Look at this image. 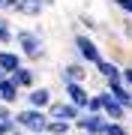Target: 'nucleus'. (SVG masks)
Wrapping results in <instances>:
<instances>
[{
  "mask_svg": "<svg viewBox=\"0 0 132 135\" xmlns=\"http://www.w3.org/2000/svg\"><path fill=\"white\" fill-rule=\"evenodd\" d=\"M15 42H18V51L24 60H30V63L45 60V39L39 30H27V27L15 30Z\"/></svg>",
  "mask_w": 132,
  "mask_h": 135,
  "instance_id": "1",
  "label": "nucleus"
},
{
  "mask_svg": "<svg viewBox=\"0 0 132 135\" xmlns=\"http://www.w3.org/2000/svg\"><path fill=\"white\" fill-rule=\"evenodd\" d=\"M12 120H15L18 129H24L27 135H42L45 126H48V114H45L42 108H30V105H27V108H21Z\"/></svg>",
  "mask_w": 132,
  "mask_h": 135,
  "instance_id": "2",
  "label": "nucleus"
},
{
  "mask_svg": "<svg viewBox=\"0 0 132 135\" xmlns=\"http://www.w3.org/2000/svg\"><path fill=\"white\" fill-rule=\"evenodd\" d=\"M72 45H75V54H78V60H84L87 66H96L99 60H102V48H99L96 36L93 33H75L72 36Z\"/></svg>",
  "mask_w": 132,
  "mask_h": 135,
  "instance_id": "3",
  "label": "nucleus"
},
{
  "mask_svg": "<svg viewBox=\"0 0 132 135\" xmlns=\"http://www.w3.org/2000/svg\"><path fill=\"white\" fill-rule=\"evenodd\" d=\"M78 132H87V135H105V126H108V117L99 111V114H93V111H81V117L72 123Z\"/></svg>",
  "mask_w": 132,
  "mask_h": 135,
  "instance_id": "4",
  "label": "nucleus"
},
{
  "mask_svg": "<svg viewBox=\"0 0 132 135\" xmlns=\"http://www.w3.org/2000/svg\"><path fill=\"white\" fill-rule=\"evenodd\" d=\"M45 114H48V120H69V123H75L81 117V108L72 105L69 99H51V105L45 108Z\"/></svg>",
  "mask_w": 132,
  "mask_h": 135,
  "instance_id": "5",
  "label": "nucleus"
},
{
  "mask_svg": "<svg viewBox=\"0 0 132 135\" xmlns=\"http://www.w3.org/2000/svg\"><path fill=\"white\" fill-rule=\"evenodd\" d=\"M63 90H66V99L72 105H78L81 111L87 108V99H90V90L84 87V81H63Z\"/></svg>",
  "mask_w": 132,
  "mask_h": 135,
  "instance_id": "6",
  "label": "nucleus"
},
{
  "mask_svg": "<svg viewBox=\"0 0 132 135\" xmlns=\"http://www.w3.org/2000/svg\"><path fill=\"white\" fill-rule=\"evenodd\" d=\"M87 72H90V69H87L84 60H69V63L60 66V81H84Z\"/></svg>",
  "mask_w": 132,
  "mask_h": 135,
  "instance_id": "7",
  "label": "nucleus"
},
{
  "mask_svg": "<svg viewBox=\"0 0 132 135\" xmlns=\"http://www.w3.org/2000/svg\"><path fill=\"white\" fill-rule=\"evenodd\" d=\"M24 96H27V105H30V108H42V111L48 108V105H51V99H54L48 87H39V84H36V87H30Z\"/></svg>",
  "mask_w": 132,
  "mask_h": 135,
  "instance_id": "8",
  "label": "nucleus"
},
{
  "mask_svg": "<svg viewBox=\"0 0 132 135\" xmlns=\"http://www.w3.org/2000/svg\"><path fill=\"white\" fill-rule=\"evenodd\" d=\"M21 96V87L12 81V75H0V102H6V105H15Z\"/></svg>",
  "mask_w": 132,
  "mask_h": 135,
  "instance_id": "9",
  "label": "nucleus"
},
{
  "mask_svg": "<svg viewBox=\"0 0 132 135\" xmlns=\"http://www.w3.org/2000/svg\"><path fill=\"white\" fill-rule=\"evenodd\" d=\"M18 66H24V57H21V51L0 48V72H3V75H12Z\"/></svg>",
  "mask_w": 132,
  "mask_h": 135,
  "instance_id": "10",
  "label": "nucleus"
},
{
  "mask_svg": "<svg viewBox=\"0 0 132 135\" xmlns=\"http://www.w3.org/2000/svg\"><path fill=\"white\" fill-rule=\"evenodd\" d=\"M102 114L108 117V120H126V114H129V108L120 105V102L108 93V87H105V105H102Z\"/></svg>",
  "mask_w": 132,
  "mask_h": 135,
  "instance_id": "11",
  "label": "nucleus"
},
{
  "mask_svg": "<svg viewBox=\"0 0 132 135\" xmlns=\"http://www.w3.org/2000/svg\"><path fill=\"white\" fill-rule=\"evenodd\" d=\"M99 72V78H102V81H120V69H123V63H117V60H99L96 66H93Z\"/></svg>",
  "mask_w": 132,
  "mask_h": 135,
  "instance_id": "12",
  "label": "nucleus"
},
{
  "mask_svg": "<svg viewBox=\"0 0 132 135\" xmlns=\"http://www.w3.org/2000/svg\"><path fill=\"white\" fill-rule=\"evenodd\" d=\"M105 87H108V93H111L120 105H126L132 111V87H126L123 81H105Z\"/></svg>",
  "mask_w": 132,
  "mask_h": 135,
  "instance_id": "13",
  "label": "nucleus"
},
{
  "mask_svg": "<svg viewBox=\"0 0 132 135\" xmlns=\"http://www.w3.org/2000/svg\"><path fill=\"white\" fill-rule=\"evenodd\" d=\"M12 81L21 87V90H30V87H36V69L33 66H18L12 72Z\"/></svg>",
  "mask_w": 132,
  "mask_h": 135,
  "instance_id": "14",
  "label": "nucleus"
},
{
  "mask_svg": "<svg viewBox=\"0 0 132 135\" xmlns=\"http://www.w3.org/2000/svg\"><path fill=\"white\" fill-rule=\"evenodd\" d=\"M45 9L42 0H15V12L18 15H27V18H39Z\"/></svg>",
  "mask_w": 132,
  "mask_h": 135,
  "instance_id": "15",
  "label": "nucleus"
},
{
  "mask_svg": "<svg viewBox=\"0 0 132 135\" xmlns=\"http://www.w3.org/2000/svg\"><path fill=\"white\" fill-rule=\"evenodd\" d=\"M78 24L84 27V33H105V30H108L105 24H99L90 12H78Z\"/></svg>",
  "mask_w": 132,
  "mask_h": 135,
  "instance_id": "16",
  "label": "nucleus"
},
{
  "mask_svg": "<svg viewBox=\"0 0 132 135\" xmlns=\"http://www.w3.org/2000/svg\"><path fill=\"white\" fill-rule=\"evenodd\" d=\"M72 129H75V126L69 120H48V126H45L48 135H72Z\"/></svg>",
  "mask_w": 132,
  "mask_h": 135,
  "instance_id": "17",
  "label": "nucleus"
},
{
  "mask_svg": "<svg viewBox=\"0 0 132 135\" xmlns=\"http://www.w3.org/2000/svg\"><path fill=\"white\" fill-rule=\"evenodd\" d=\"M12 42H15V30L9 24V18L0 12V45H12Z\"/></svg>",
  "mask_w": 132,
  "mask_h": 135,
  "instance_id": "18",
  "label": "nucleus"
},
{
  "mask_svg": "<svg viewBox=\"0 0 132 135\" xmlns=\"http://www.w3.org/2000/svg\"><path fill=\"white\" fill-rule=\"evenodd\" d=\"M105 105V90H99V93H90V99H87V108L84 111H93V114H99Z\"/></svg>",
  "mask_w": 132,
  "mask_h": 135,
  "instance_id": "19",
  "label": "nucleus"
},
{
  "mask_svg": "<svg viewBox=\"0 0 132 135\" xmlns=\"http://www.w3.org/2000/svg\"><path fill=\"white\" fill-rule=\"evenodd\" d=\"M105 135H129V129L123 126V120H108V126H105Z\"/></svg>",
  "mask_w": 132,
  "mask_h": 135,
  "instance_id": "20",
  "label": "nucleus"
},
{
  "mask_svg": "<svg viewBox=\"0 0 132 135\" xmlns=\"http://www.w3.org/2000/svg\"><path fill=\"white\" fill-rule=\"evenodd\" d=\"M120 81L126 84V87H132V63H123V69H120Z\"/></svg>",
  "mask_w": 132,
  "mask_h": 135,
  "instance_id": "21",
  "label": "nucleus"
},
{
  "mask_svg": "<svg viewBox=\"0 0 132 135\" xmlns=\"http://www.w3.org/2000/svg\"><path fill=\"white\" fill-rule=\"evenodd\" d=\"M114 6H117V9H120L123 15H129V18H132V0H117Z\"/></svg>",
  "mask_w": 132,
  "mask_h": 135,
  "instance_id": "22",
  "label": "nucleus"
},
{
  "mask_svg": "<svg viewBox=\"0 0 132 135\" xmlns=\"http://www.w3.org/2000/svg\"><path fill=\"white\" fill-rule=\"evenodd\" d=\"M120 27H123V36H126V39H132V18H129V15H123Z\"/></svg>",
  "mask_w": 132,
  "mask_h": 135,
  "instance_id": "23",
  "label": "nucleus"
},
{
  "mask_svg": "<svg viewBox=\"0 0 132 135\" xmlns=\"http://www.w3.org/2000/svg\"><path fill=\"white\" fill-rule=\"evenodd\" d=\"M12 105H6V102H0V120H12Z\"/></svg>",
  "mask_w": 132,
  "mask_h": 135,
  "instance_id": "24",
  "label": "nucleus"
},
{
  "mask_svg": "<svg viewBox=\"0 0 132 135\" xmlns=\"http://www.w3.org/2000/svg\"><path fill=\"white\" fill-rule=\"evenodd\" d=\"M15 129V120H0V135H9Z\"/></svg>",
  "mask_w": 132,
  "mask_h": 135,
  "instance_id": "25",
  "label": "nucleus"
},
{
  "mask_svg": "<svg viewBox=\"0 0 132 135\" xmlns=\"http://www.w3.org/2000/svg\"><path fill=\"white\" fill-rule=\"evenodd\" d=\"M0 12H15V0H0Z\"/></svg>",
  "mask_w": 132,
  "mask_h": 135,
  "instance_id": "26",
  "label": "nucleus"
},
{
  "mask_svg": "<svg viewBox=\"0 0 132 135\" xmlns=\"http://www.w3.org/2000/svg\"><path fill=\"white\" fill-rule=\"evenodd\" d=\"M9 135H27V132H24V129H18V126H15V129H12Z\"/></svg>",
  "mask_w": 132,
  "mask_h": 135,
  "instance_id": "27",
  "label": "nucleus"
},
{
  "mask_svg": "<svg viewBox=\"0 0 132 135\" xmlns=\"http://www.w3.org/2000/svg\"><path fill=\"white\" fill-rule=\"evenodd\" d=\"M78 135H87V132H78Z\"/></svg>",
  "mask_w": 132,
  "mask_h": 135,
  "instance_id": "28",
  "label": "nucleus"
},
{
  "mask_svg": "<svg viewBox=\"0 0 132 135\" xmlns=\"http://www.w3.org/2000/svg\"><path fill=\"white\" fill-rule=\"evenodd\" d=\"M111 3H117V0H111Z\"/></svg>",
  "mask_w": 132,
  "mask_h": 135,
  "instance_id": "29",
  "label": "nucleus"
},
{
  "mask_svg": "<svg viewBox=\"0 0 132 135\" xmlns=\"http://www.w3.org/2000/svg\"><path fill=\"white\" fill-rule=\"evenodd\" d=\"M42 135H48V132H42Z\"/></svg>",
  "mask_w": 132,
  "mask_h": 135,
  "instance_id": "30",
  "label": "nucleus"
},
{
  "mask_svg": "<svg viewBox=\"0 0 132 135\" xmlns=\"http://www.w3.org/2000/svg\"><path fill=\"white\" fill-rule=\"evenodd\" d=\"M0 75H3V72H0Z\"/></svg>",
  "mask_w": 132,
  "mask_h": 135,
  "instance_id": "31",
  "label": "nucleus"
}]
</instances>
